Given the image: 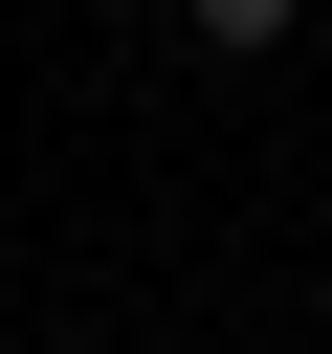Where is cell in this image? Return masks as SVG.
Here are the masks:
<instances>
[{"instance_id":"obj_1","label":"cell","mask_w":332,"mask_h":354,"mask_svg":"<svg viewBox=\"0 0 332 354\" xmlns=\"http://www.w3.org/2000/svg\"><path fill=\"white\" fill-rule=\"evenodd\" d=\"M288 22H310V0H177V44H221V66H266Z\"/></svg>"}]
</instances>
